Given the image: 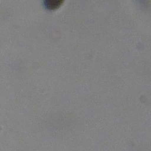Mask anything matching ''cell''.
<instances>
[{
    "mask_svg": "<svg viewBox=\"0 0 151 151\" xmlns=\"http://www.w3.org/2000/svg\"><path fill=\"white\" fill-rule=\"evenodd\" d=\"M64 0H44L45 8L49 10H55L60 7Z\"/></svg>",
    "mask_w": 151,
    "mask_h": 151,
    "instance_id": "cell-1",
    "label": "cell"
}]
</instances>
